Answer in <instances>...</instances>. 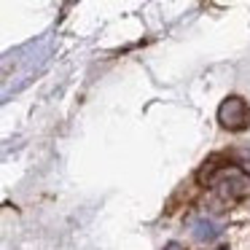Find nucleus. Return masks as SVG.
I'll use <instances>...</instances> for the list:
<instances>
[{
	"label": "nucleus",
	"mask_w": 250,
	"mask_h": 250,
	"mask_svg": "<svg viewBox=\"0 0 250 250\" xmlns=\"http://www.w3.org/2000/svg\"><path fill=\"white\" fill-rule=\"evenodd\" d=\"M199 180L205 186H210L221 199H229V202H237L250 194V175L242 167H237V164L207 162L199 169Z\"/></svg>",
	"instance_id": "obj_1"
},
{
	"label": "nucleus",
	"mask_w": 250,
	"mask_h": 250,
	"mask_svg": "<svg viewBox=\"0 0 250 250\" xmlns=\"http://www.w3.org/2000/svg\"><path fill=\"white\" fill-rule=\"evenodd\" d=\"M218 121H221L223 129L229 132H242L250 124V108L242 97H226L218 108Z\"/></svg>",
	"instance_id": "obj_2"
},
{
	"label": "nucleus",
	"mask_w": 250,
	"mask_h": 250,
	"mask_svg": "<svg viewBox=\"0 0 250 250\" xmlns=\"http://www.w3.org/2000/svg\"><path fill=\"white\" fill-rule=\"evenodd\" d=\"M218 234H221V226H218L215 221H210V218H196L194 221V237L199 239V242H210Z\"/></svg>",
	"instance_id": "obj_3"
},
{
	"label": "nucleus",
	"mask_w": 250,
	"mask_h": 250,
	"mask_svg": "<svg viewBox=\"0 0 250 250\" xmlns=\"http://www.w3.org/2000/svg\"><path fill=\"white\" fill-rule=\"evenodd\" d=\"M164 250H183V248H180L178 242H169V245H167V248H164Z\"/></svg>",
	"instance_id": "obj_4"
},
{
	"label": "nucleus",
	"mask_w": 250,
	"mask_h": 250,
	"mask_svg": "<svg viewBox=\"0 0 250 250\" xmlns=\"http://www.w3.org/2000/svg\"><path fill=\"white\" fill-rule=\"evenodd\" d=\"M221 250H226V248H221Z\"/></svg>",
	"instance_id": "obj_5"
}]
</instances>
